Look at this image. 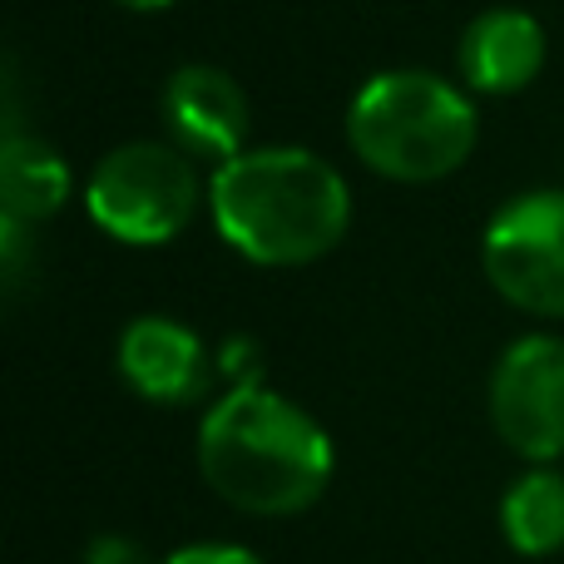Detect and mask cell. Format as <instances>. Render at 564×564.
Here are the masks:
<instances>
[{"label":"cell","mask_w":564,"mask_h":564,"mask_svg":"<svg viewBox=\"0 0 564 564\" xmlns=\"http://www.w3.org/2000/svg\"><path fill=\"white\" fill-rule=\"evenodd\" d=\"M480 273L500 302H510L525 317H564V188L510 194L486 218Z\"/></svg>","instance_id":"cell-5"},{"label":"cell","mask_w":564,"mask_h":564,"mask_svg":"<svg viewBox=\"0 0 564 564\" xmlns=\"http://www.w3.org/2000/svg\"><path fill=\"white\" fill-rule=\"evenodd\" d=\"M115 367L139 401L169 411L208 401L218 377V357L208 351L204 332L188 327L184 317H169V312H139L134 322H124Z\"/></svg>","instance_id":"cell-7"},{"label":"cell","mask_w":564,"mask_h":564,"mask_svg":"<svg viewBox=\"0 0 564 564\" xmlns=\"http://www.w3.org/2000/svg\"><path fill=\"white\" fill-rule=\"evenodd\" d=\"M550 65V35L530 10L490 6L460 30L456 69L460 85L476 99H510L525 95Z\"/></svg>","instance_id":"cell-9"},{"label":"cell","mask_w":564,"mask_h":564,"mask_svg":"<svg viewBox=\"0 0 564 564\" xmlns=\"http://www.w3.org/2000/svg\"><path fill=\"white\" fill-rule=\"evenodd\" d=\"M500 540L525 560H550L564 550V470L525 466L500 496Z\"/></svg>","instance_id":"cell-11"},{"label":"cell","mask_w":564,"mask_h":564,"mask_svg":"<svg viewBox=\"0 0 564 564\" xmlns=\"http://www.w3.org/2000/svg\"><path fill=\"white\" fill-rule=\"evenodd\" d=\"M119 6H129V10H144V15H154V10H174L178 0H119Z\"/></svg>","instance_id":"cell-14"},{"label":"cell","mask_w":564,"mask_h":564,"mask_svg":"<svg viewBox=\"0 0 564 564\" xmlns=\"http://www.w3.org/2000/svg\"><path fill=\"white\" fill-rule=\"evenodd\" d=\"M85 564H159L144 555V545L129 535H99L95 545L85 550Z\"/></svg>","instance_id":"cell-13"},{"label":"cell","mask_w":564,"mask_h":564,"mask_svg":"<svg viewBox=\"0 0 564 564\" xmlns=\"http://www.w3.org/2000/svg\"><path fill=\"white\" fill-rule=\"evenodd\" d=\"M69 194H75V174H69L65 154L10 119L6 139H0V214L25 228H40L65 214Z\"/></svg>","instance_id":"cell-10"},{"label":"cell","mask_w":564,"mask_h":564,"mask_svg":"<svg viewBox=\"0 0 564 564\" xmlns=\"http://www.w3.org/2000/svg\"><path fill=\"white\" fill-rule=\"evenodd\" d=\"M208 208L198 159L174 139H129L109 149L85 178V214L105 238L124 248H169Z\"/></svg>","instance_id":"cell-4"},{"label":"cell","mask_w":564,"mask_h":564,"mask_svg":"<svg viewBox=\"0 0 564 564\" xmlns=\"http://www.w3.org/2000/svg\"><path fill=\"white\" fill-rule=\"evenodd\" d=\"M159 115L164 129L188 159H204V164H228L248 149L253 134V105H248V89L238 85V75H228L224 65H178L174 75L159 89Z\"/></svg>","instance_id":"cell-8"},{"label":"cell","mask_w":564,"mask_h":564,"mask_svg":"<svg viewBox=\"0 0 564 564\" xmlns=\"http://www.w3.org/2000/svg\"><path fill=\"white\" fill-rule=\"evenodd\" d=\"M490 426L525 466L564 460V337L525 332L490 367Z\"/></svg>","instance_id":"cell-6"},{"label":"cell","mask_w":564,"mask_h":564,"mask_svg":"<svg viewBox=\"0 0 564 564\" xmlns=\"http://www.w3.org/2000/svg\"><path fill=\"white\" fill-rule=\"evenodd\" d=\"M194 460L224 506L258 520L302 516L337 476L332 431L268 381H243L208 401Z\"/></svg>","instance_id":"cell-1"},{"label":"cell","mask_w":564,"mask_h":564,"mask_svg":"<svg viewBox=\"0 0 564 564\" xmlns=\"http://www.w3.org/2000/svg\"><path fill=\"white\" fill-rule=\"evenodd\" d=\"M159 564H268V560L248 545H234V540H194V545L159 555Z\"/></svg>","instance_id":"cell-12"},{"label":"cell","mask_w":564,"mask_h":564,"mask_svg":"<svg viewBox=\"0 0 564 564\" xmlns=\"http://www.w3.org/2000/svg\"><path fill=\"white\" fill-rule=\"evenodd\" d=\"M208 218L253 268H312L351 234V184L302 144H258L208 174Z\"/></svg>","instance_id":"cell-2"},{"label":"cell","mask_w":564,"mask_h":564,"mask_svg":"<svg viewBox=\"0 0 564 564\" xmlns=\"http://www.w3.org/2000/svg\"><path fill=\"white\" fill-rule=\"evenodd\" d=\"M347 149L387 184H441L480 144V109L460 79L397 65L357 85L347 105Z\"/></svg>","instance_id":"cell-3"}]
</instances>
